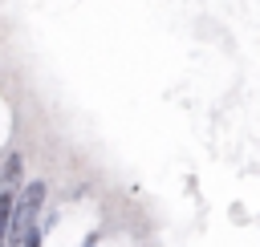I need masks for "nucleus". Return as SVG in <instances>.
<instances>
[{
  "label": "nucleus",
  "mask_w": 260,
  "mask_h": 247,
  "mask_svg": "<svg viewBox=\"0 0 260 247\" xmlns=\"http://www.w3.org/2000/svg\"><path fill=\"white\" fill-rule=\"evenodd\" d=\"M45 198H49V182H45V178L24 182V190H20V198H16V211L8 215V227H4V247H24V239H28V235L37 231V223H41Z\"/></svg>",
  "instance_id": "1"
}]
</instances>
